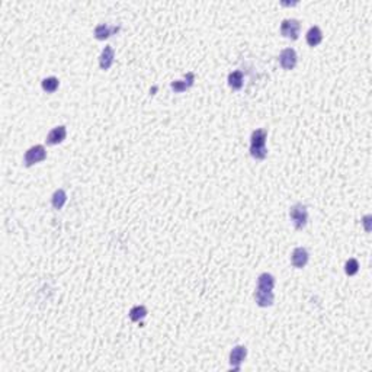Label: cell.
Masks as SVG:
<instances>
[{"mask_svg":"<svg viewBox=\"0 0 372 372\" xmlns=\"http://www.w3.org/2000/svg\"><path fill=\"white\" fill-rule=\"evenodd\" d=\"M268 131L265 128H257L250 136V156L256 160H263L268 156L266 148Z\"/></svg>","mask_w":372,"mask_h":372,"instance_id":"6da1fadb","label":"cell"},{"mask_svg":"<svg viewBox=\"0 0 372 372\" xmlns=\"http://www.w3.org/2000/svg\"><path fill=\"white\" fill-rule=\"evenodd\" d=\"M289 218L294 224V229L297 232L302 230L305 226H307V221H308V211H307V207L301 204V202H297L295 205H292L289 208Z\"/></svg>","mask_w":372,"mask_h":372,"instance_id":"7a4b0ae2","label":"cell"},{"mask_svg":"<svg viewBox=\"0 0 372 372\" xmlns=\"http://www.w3.org/2000/svg\"><path fill=\"white\" fill-rule=\"evenodd\" d=\"M46 159V150L44 145L38 144V145H34L31 148L26 150L25 156H23V164L25 167H31L37 163L44 162Z\"/></svg>","mask_w":372,"mask_h":372,"instance_id":"3957f363","label":"cell"},{"mask_svg":"<svg viewBox=\"0 0 372 372\" xmlns=\"http://www.w3.org/2000/svg\"><path fill=\"white\" fill-rule=\"evenodd\" d=\"M280 35L285 38H289L292 41L298 40L300 31H301V22L298 19H283L280 23Z\"/></svg>","mask_w":372,"mask_h":372,"instance_id":"277c9868","label":"cell"},{"mask_svg":"<svg viewBox=\"0 0 372 372\" xmlns=\"http://www.w3.org/2000/svg\"><path fill=\"white\" fill-rule=\"evenodd\" d=\"M298 63V55L294 48H285L279 54V64L283 70H294Z\"/></svg>","mask_w":372,"mask_h":372,"instance_id":"5b68a950","label":"cell"},{"mask_svg":"<svg viewBox=\"0 0 372 372\" xmlns=\"http://www.w3.org/2000/svg\"><path fill=\"white\" fill-rule=\"evenodd\" d=\"M247 356V348L243 346V345H238V346H234L230 352V365H232V371H240V367L241 364L244 362Z\"/></svg>","mask_w":372,"mask_h":372,"instance_id":"8992f818","label":"cell"},{"mask_svg":"<svg viewBox=\"0 0 372 372\" xmlns=\"http://www.w3.org/2000/svg\"><path fill=\"white\" fill-rule=\"evenodd\" d=\"M195 83V74L192 71H187L185 74V79L184 80H175L170 83V88L175 93H182L190 89Z\"/></svg>","mask_w":372,"mask_h":372,"instance_id":"52a82bcc","label":"cell"},{"mask_svg":"<svg viewBox=\"0 0 372 372\" xmlns=\"http://www.w3.org/2000/svg\"><path fill=\"white\" fill-rule=\"evenodd\" d=\"M119 29H121V26H109L108 23H100V25H97V26L94 28V32H93V34H94V38H96V40L105 41V40H108L109 37L118 34Z\"/></svg>","mask_w":372,"mask_h":372,"instance_id":"ba28073f","label":"cell"},{"mask_svg":"<svg viewBox=\"0 0 372 372\" xmlns=\"http://www.w3.org/2000/svg\"><path fill=\"white\" fill-rule=\"evenodd\" d=\"M66 137H67V128L64 125H58L48 133L46 141L48 145H57V144H61Z\"/></svg>","mask_w":372,"mask_h":372,"instance_id":"9c48e42d","label":"cell"},{"mask_svg":"<svg viewBox=\"0 0 372 372\" xmlns=\"http://www.w3.org/2000/svg\"><path fill=\"white\" fill-rule=\"evenodd\" d=\"M308 257H310V255H308L305 247H295L292 255H291V263L294 268L302 269L308 263Z\"/></svg>","mask_w":372,"mask_h":372,"instance_id":"30bf717a","label":"cell"},{"mask_svg":"<svg viewBox=\"0 0 372 372\" xmlns=\"http://www.w3.org/2000/svg\"><path fill=\"white\" fill-rule=\"evenodd\" d=\"M114 60H115V51L111 46H106L103 49H102V54L99 57V67L102 70H109L114 64Z\"/></svg>","mask_w":372,"mask_h":372,"instance_id":"8fae6325","label":"cell"},{"mask_svg":"<svg viewBox=\"0 0 372 372\" xmlns=\"http://www.w3.org/2000/svg\"><path fill=\"white\" fill-rule=\"evenodd\" d=\"M255 301L259 307H271L274 305V301H275V295L272 291H262V289H257L256 288L255 291Z\"/></svg>","mask_w":372,"mask_h":372,"instance_id":"7c38bea8","label":"cell"},{"mask_svg":"<svg viewBox=\"0 0 372 372\" xmlns=\"http://www.w3.org/2000/svg\"><path fill=\"white\" fill-rule=\"evenodd\" d=\"M305 41H307V44L310 46H317L322 44V41H323V32H322V29L319 28V26H311L308 31H307V34H305Z\"/></svg>","mask_w":372,"mask_h":372,"instance_id":"4fadbf2b","label":"cell"},{"mask_svg":"<svg viewBox=\"0 0 372 372\" xmlns=\"http://www.w3.org/2000/svg\"><path fill=\"white\" fill-rule=\"evenodd\" d=\"M275 283H277V280H275V277L274 275H271V274H268V272H265V274H262V275H259V278H257V289H262V291H272L274 288H275Z\"/></svg>","mask_w":372,"mask_h":372,"instance_id":"5bb4252c","label":"cell"},{"mask_svg":"<svg viewBox=\"0 0 372 372\" xmlns=\"http://www.w3.org/2000/svg\"><path fill=\"white\" fill-rule=\"evenodd\" d=\"M227 82H229V86L232 88V91H240L243 88V85H244V74H243V71L241 70H234V71H232L229 74Z\"/></svg>","mask_w":372,"mask_h":372,"instance_id":"9a60e30c","label":"cell"},{"mask_svg":"<svg viewBox=\"0 0 372 372\" xmlns=\"http://www.w3.org/2000/svg\"><path fill=\"white\" fill-rule=\"evenodd\" d=\"M67 202V193L64 189H57L51 196V205L54 209H61Z\"/></svg>","mask_w":372,"mask_h":372,"instance_id":"2e32d148","label":"cell"},{"mask_svg":"<svg viewBox=\"0 0 372 372\" xmlns=\"http://www.w3.org/2000/svg\"><path fill=\"white\" fill-rule=\"evenodd\" d=\"M147 314H148V311H147V308H145L144 305H134V307L130 310V313H128L131 322H136V323H137V322H141L142 319H145Z\"/></svg>","mask_w":372,"mask_h":372,"instance_id":"e0dca14e","label":"cell"},{"mask_svg":"<svg viewBox=\"0 0 372 372\" xmlns=\"http://www.w3.org/2000/svg\"><path fill=\"white\" fill-rule=\"evenodd\" d=\"M41 86H43L44 92L54 93L55 91H57V89H58V86H60V82H58V79H57V77L51 76V77H46V79H44V80H43Z\"/></svg>","mask_w":372,"mask_h":372,"instance_id":"ac0fdd59","label":"cell"},{"mask_svg":"<svg viewBox=\"0 0 372 372\" xmlns=\"http://www.w3.org/2000/svg\"><path fill=\"white\" fill-rule=\"evenodd\" d=\"M345 272H346V275H349V277L356 275L359 272V262L356 259H353V257L349 259L348 262H346V265H345Z\"/></svg>","mask_w":372,"mask_h":372,"instance_id":"d6986e66","label":"cell"},{"mask_svg":"<svg viewBox=\"0 0 372 372\" xmlns=\"http://www.w3.org/2000/svg\"><path fill=\"white\" fill-rule=\"evenodd\" d=\"M370 220H371V215H367V217L364 218V224H365V230H367V232H370V226H368Z\"/></svg>","mask_w":372,"mask_h":372,"instance_id":"ffe728a7","label":"cell"}]
</instances>
